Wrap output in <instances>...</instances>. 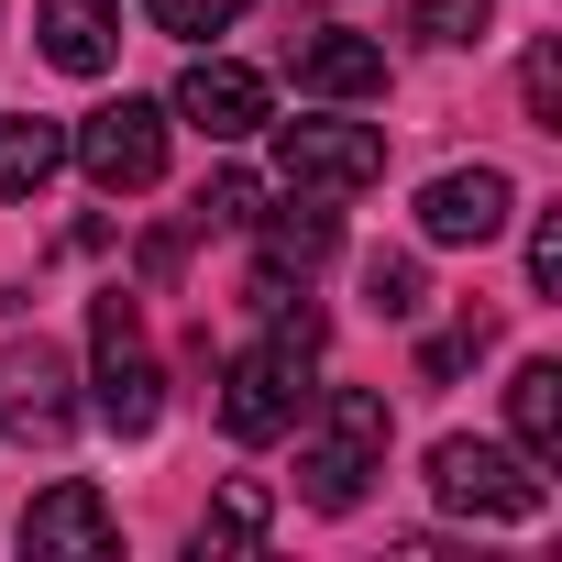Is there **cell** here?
Wrapping results in <instances>:
<instances>
[{
    "label": "cell",
    "mask_w": 562,
    "mask_h": 562,
    "mask_svg": "<svg viewBox=\"0 0 562 562\" xmlns=\"http://www.w3.org/2000/svg\"><path fill=\"white\" fill-rule=\"evenodd\" d=\"M177 122H199L210 144H243V133L276 122V89H265L243 56H188V78H177Z\"/></svg>",
    "instance_id": "obj_9"
},
{
    "label": "cell",
    "mask_w": 562,
    "mask_h": 562,
    "mask_svg": "<svg viewBox=\"0 0 562 562\" xmlns=\"http://www.w3.org/2000/svg\"><path fill=\"white\" fill-rule=\"evenodd\" d=\"M507 419H518V452L551 474V463H562V364H551V353L507 375Z\"/></svg>",
    "instance_id": "obj_15"
},
{
    "label": "cell",
    "mask_w": 562,
    "mask_h": 562,
    "mask_svg": "<svg viewBox=\"0 0 562 562\" xmlns=\"http://www.w3.org/2000/svg\"><path fill=\"white\" fill-rule=\"evenodd\" d=\"M507 221H518V188H507L496 166H441V177L419 188V243H452V254H463V243H496Z\"/></svg>",
    "instance_id": "obj_10"
},
{
    "label": "cell",
    "mask_w": 562,
    "mask_h": 562,
    "mask_svg": "<svg viewBox=\"0 0 562 562\" xmlns=\"http://www.w3.org/2000/svg\"><path fill=\"white\" fill-rule=\"evenodd\" d=\"M144 12L166 23V34H188V45H210V34H232L254 0H144Z\"/></svg>",
    "instance_id": "obj_19"
},
{
    "label": "cell",
    "mask_w": 562,
    "mask_h": 562,
    "mask_svg": "<svg viewBox=\"0 0 562 562\" xmlns=\"http://www.w3.org/2000/svg\"><path fill=\"white\" fill-rule=\"evenodd\" d=\"M485 342H496V321H485V310H474V321H463V331H441V342H430V353H419V375H430V386H441V375H463V364H474V353H485Z\"/></svg>",
    "instance_id": "obj_22"
},
{
    "label": "cell",
    "mask_w": 562,
    "mask_h": 562,
    "mask_svg": "<svg viewBox=\"0 0 562 562\" xmlns=\"http://www.w3.org/2000/svg\"><path fill=\"white\" fill-rule=\"evenodd\" d=\"M518 89H529V122H540V133H562V45H529Z\"/></svg>",
    "instance_id": "obj_21"
},
{
    "label": "cell",
    "mask_w": 562,
    "mask_h": 562,
    "mask_svg": "<svg viewBox=\"0 0 562 562\" xmlns=\"http://www.w3.org/2000/svg\"><path fill=\"white\" fill-rule=\"evenodd\" d=\"M419 45H485V0H408Z\"/></svg>",
    "instance_id": "obj_18"
},
{
    "label": "cell",
    "mask_w": 562,
    "mask_h": 562,
    "mask_svg": "<svg viewBox=\"0 0 562 562\" xmlns=\"http://www.w3.org/2000/svg\"><path fill=\"white\" fill-rule=\"evenodd\" d=\"M67 166V122H34V111H0V199H45Z\"/></svg>",
    "instance_id": "obj_14"
},
{
    "label": "cell",
    "mask_w": 562,
    "mask_h": 562,
    "mask_svg": "<svg viewBox=\"0 0 562 562\" xmlns=\"http://www.w3.org/2000/svg\"><path fill=\"white\" fill-rule=\"evenodd\" d=\"M430 496L452 507V518H540L551 507V485H540V463L529 452H507V441H430Z\"/></svg>",
    "instance_id": "obj_3"
},
{
    "label": "cell",
    "mask_w": 562,
    "mask_h": 562,
    "mask_svg": "<svg viewBox=\"0 0 562 562\" xmlns=\"http://www.w3.org/2000/svg\"><path fill=\"white\" fill-rule=\"evenodd\" d=\"M67 166L89 177V188H111V199H133V188H155L166 177V111L155 100H100L78 133H67Z\"/></svg>",
    "instance_id": "obj_6"
},
{
    "label": "cell",
    "mask_w": 562,
    "mask_h": 562,
    "mask_svg": "<svg viewBox=\"0 0 562 562\" xmlns=\"http://www.w3.org/2000/svg\"><path fill=\"white\" fill-rule=\"evenodd\" d=\"M364 299H375V321H419V265L408 254H375L364 265Z\"/></svg>",
    "instance_id": "obj_20"
},
{
    "label": "cell",
    "mask_w": 562,
    "mask_h": 562,
    "mask_svg": "<svg viewBox=\"0 0 562 562\" xmlns=\"http://www.w3.org/2000/svg\"><path fill=\"white\" fill-rule=\"evenodd\" d=\"M243 232H265V276H288V265L310 276V265H331V243H342V221H331L310 188H288V210H254Z\"/></svg>",
    "instance_id": "obj_13"
},
{
    "label": "cell",
    "mask_w": 562,
    "mask_h": 562,
    "mask_svg": "<svg viewBox=\"0 0 562 562\" xmlns=\"http://www.w3.org/2000/svg\"><path fill=\"white\" fill-rule=\"evenodd\" d=\"M386 397L375 386H321L310 408H299V496L321 507V518H353L364 496H375V474H386Z\"/></svg>",
    "instance_id": "obj_1"
},
{
    "label": "cell",
    "mask_w": 562,
    "mask_h": 562,
    "mask_svg": "<svg viewBox=\"0 0 562 562\" xmlns=\"http://www.w3.org/2000/svg\"><path fill=\"white\" fill-rule=\"evenodd\" d=\"M89 419L111 430V441H155V419H166V375H155V342H144V299H89Z\"/></svg>",
    "instance_id": "obj_2"
},
{
    "label": "cell",
    "mask_w": 562,
    "mask_h": 562,
    "mask_svg": "<svg viewBox=\"0 0 562 562\" xmlns=\"http://www.w3.org/2000/svg\"><path fill=\"white\" fill-rule=\"evenodd\" d=\"M78 364L34 331V342H0V441H34V452H56L67 430H78Z\"/></svg>",
    "instance_id": "obj_7"
},
{
    "label": "cell",
    "mask_w": 562,
    "mask_h": 562,
    "mask_svg": "<svg viewBox=\"0 0 562 562\" xmlns=\"http://www.w3.org/2000/svg\"><path fill=\"white\" fill-rule=\"evenodd\" d=\"M265 210V188L243 177V166H221V177H199V199H188V232H243Z\"/></svg>",
    "instance_id": "obj_17"
},
{
    "label": "cell",
    "mask_w": 562,
    "mask_h": 562,
    "mask_svg": "<svg viewBox=\"0 0 562 562\" xmlns=\"http://www.w3.org/2000/svg\"><path fill=\"white\" fill-rule=\"evenodd\" d=\"M299 89H310V100H386V45L321 23V34L299 45Z\"/></svg>",
    "instance_id": "obj_12"
},
{
    "label": "cell",
    "mask_w": 562,
    "mask_h": 562,
    "mask_svg": "<svg viewBox=\"0 0 562 562\" xmlns=\"http://www.w3.org/2000/svg\"><path fill=\"white\" fill-rule=\"evenodd\" d=\"M529 288H540V299L562 288V210H540V221H529Z\"/></svg>",
    "instance_id": "obj_23"
},
{
    "label": "cell",
    "mask_w": 562,
    "mask_h": 562,
    "mask_svg": "<svg viewBox=\"0 0 562 562\" xmlns=\"http://www.w3.org/2000/svg\"><path fill=\"white\" fill-rule=\"evenodd\" d=\"M23 551H34V562H100V551H122V518H111V496H100L89 474H56V485L23 507Z\"/></svg>",
    "instance_id": "obj_8"
},
{
    "label": "cell",
    "mask_w": 562,
    "mask_h": 562,
    "mask_svg": "<svg viewBox=\"0 0 562 562\" xmlns=\"http://www.w3.org/2000/svg\"><path fill=\"white\" fill-rule=\"evenodd\" d=\"M310 364L321 353H299V342H254V353H232L221 364V430L232 441H288L299 430V408H310Z\"/></svg>",
    "instance_id": "obj_4"
},
{
    "label": "cell",
    "mask_w": 562,
    "mask_h": 562,
    "mask_svg": "<svg viewBox=\"0 0 562 562\" xmlns=\"http://www.w3.org/2000/svg\"><path fill=\"white\" fill-rule=\"evenodd\" d=\"M265 529H276V496H265L254 474H232V485L210 496V518H199V540H188V551H199V562H232V551H254Z\"/></svg>",
    "instance_id": "obj_16"
},
{
    "label": "cell",
    "mask_w": 562,
    "mask_h": 562,
    "mask_svg": "<svg viewBox=\"0 0 562 562\" xmlns=\"http://www.w3.org/2000/svg\"><path fill=\"white\" fill-rule=\"evenodd\" d=\"M34 34H45V67H67V78H111V56H122V0H45Z\"/></svg>",
    "instance_id": "obj_11"
},
{
    "label": "cell",
    "mask_w": 562,
    "mask_h": 562,
    "mask_svg": "<svg viewBox=\"0 0 562 562\" xmlns=\"http://www.w3.org/2000/svg\"><path fill=\"white\" fill-rule=\"evenodd\" d=\"M265 133H276V177L310 188V199H353V188L386 177V133H375V122H331V111H310V122H265Z\"/></svg>",
    "instance_id": "obj_5"
}]
</instances>
